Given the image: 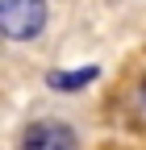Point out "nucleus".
<instances>
[{
    "mask_svg": "<svg viewBox=\"0 0 146 150\" xmlns=\"http://www.w3.org/2000/svg\"><path fill=\"white\" fill-rule=\"evenodd\" d=\"M142 108H146V83H142Z\"/></svg>",
    "mask_w": 146,
    "mask_h": 150,
    "instance_id": "nucleus-4",
    "label": "nucleus"
},
{
    "mask_svg": "<svg viewBox=\"0 0 146 150\" xmlns=\"http://www.w3.org/2000/svg\"><path fill=\"white\" fill-rule=\"evenodd\" d=\"M96 67H79V71H50V88L54 92H79L88 79H96Z\"/></svg>",
    "mask_w": 146,
    "mask_h": 150,
    "instance_id": "nucleus-3",
    "label": "nucleus"
},
{
    "mask_svg": "<svg viewBox=\"0 0 146 150\" xmlns=\"http://www.w3.org/2000/svg\"><path fill=\"white\" fill-rule=\"evenodd\" d=\"M75 129L63 121H33L21 138V150H75Z\"/></svg>",
    "mask_w": 146,
    "mask_h": 150,
    "instance_id": "nucleus-2",
    "label": "nucleus"
},
{
    "mask_svg": "<svg viewBox=\"0 0 146 150\" xmlns=\"http://www.w3.org/2000/svg\"><path fill=\"white\" fill-rule=\"evenodd\" d=\"M0 29L13 42H29L46 29V0H0Z\"/></svg>",
    "mask_w": 146,
    "mask_h": 150,
    "instance_id": "nucleus-1",
    "label": "nucleus"
}]
</instances>
